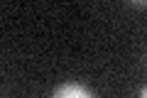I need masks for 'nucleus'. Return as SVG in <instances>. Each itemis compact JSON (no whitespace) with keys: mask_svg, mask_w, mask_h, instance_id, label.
Returning <instances> with one entry per match:
<instances>
[{"mask_svg":"<svg viewBox=\"0 0 147 98\" xmlns=\"http://www.w3.org/2000/svg\"><path fill=\"white\" fill-rule=\"evenodd\" d=\"M52 98H96V96L81 83H61L52 93Z\"/></svg>","mask_w":147,"mask_h":98,"instance_id":"obj_1","label":"nucleus"},{"mask_svg":"<svg viewBox=\"0 0 147 98\" xmlns=\"http://www.w3.org/2000/svg\"><path fill=\"white\" fill-rule=\"evenodd\" d=\"M147 96V91H145V88H142V91H140V98H145Z\"/></svg>","mask_w":147,"mask_h":98,"instance_id":"obj_2","label":"nucleus"}]
</instances>
